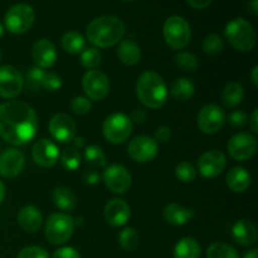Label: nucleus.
Segmentation results:
<instances>
[{
	"label": "nucleus",
	"mask_w": 258,
	"mask_h": 258,
	"mask_svg": "<svg viewBox=\"0 0 258 258\" xmlns=\"http://www.w3.org/2000/svg\"><path fill=\"white\" fill-rule=\"evenodd\" d=\"M38 117L32 106L22 101L0 105V138L10 145L22 146L34 139Z\"/></svg>",
	"instance_id": "obj_1"
},
{
	"label": "nucleus",
	"mask_w": 258,
	"mask_h": 258,
	"mask_svg": "<svg viewBox=\"0 0 258 258\" xmlns=\"http://www.w3.org/2000/svg\"><path fill=\"white\" fill-rule=\"evenodd\" d=\"M126 33L125 23L115 15H102L88 24L87 39L96 48H110L121 42Z\"/></svg>",
	"instance_id": "obj_2"
},
{
	"label": "nucleus",
	"mask_w": 258,
	"mask_h": 258,
	"mask_svg": "<svg viewBox=\"0 0 258 258\" xmlns=\"http://www.w3.org/2000/svg\"><path fill=\"white\" fill-rule=\"evenodd\" d=\"M136 95L148 108H160L168 100V87L159 73L148 71L139 77L136 83Z\"/></svg>",
	"instance_id": "obj_3"
},
{
	"label": "nucleus",
	"mask_w": 258,
	"mask_h": 258,
	"mask_svg": "<svg viewBox=\"0 0 258 258\" xmlns=\"http://www.w3.org/2000/svg\"><path fill=\"white\" fill-rule=\"evenodd\" d=\"M224 34L229 44L239 52H249L256 45V32L251 23L243 18H236L231 20L226 25Z\"/></svg>",
	"instance_id": "obj_4"
},
{
	"label": "nucleus",
	"mask_w": 258,
	"mask_h": 258,
	"mask_svg": "<svg viewBox=\"0 0 258 258\" xmlns=\"http://www.w3.org/2000/svg\"><path fill=\"white\" fill-rule=\"evenodd\" d=\"M164 39L171 49H183L189 44L191 38V29L184 18L173 15L164 23Z\"/></svg>",
	"instance_id": "obj_5"
},
{
	"label": "nucleus",
	"mask_w": 258,
	"mask_h": 258,
	"mask_svg": "<svg viewBox=\"0 0 258 258\" xmlns=\"http://www.w3.org/2000/svg\"><path fill=\"white\" fill-rule=\"evenodd\" d=\"M75 219L66 213H53L47 219L44 233L52 244H63L72 237Z\"/></svg>",
	"instance_id": "obj_6"
},
{
	"label": "nucleus",
	"mask_w": 258,
	"mask_h": 258,
	"mask_svg": "<svg viewBox=\"0 0 258 258\" xmlns=\"http://www.w3.org/2000/svg\"><path fill=\"white\" fill-rule=\"evenodd\" d=\"M35 13L28 4H17L10 8L4 18L5 27L8 32L13 34H23L28 32L34 24Z\"/></svg>",
	"instance_id": "obj_7"
},
{
	"label": "nucleus",
	"mask_w": 258,
	"mask_h": 258,
	"mask_svg": "<svg viewBox=\"0 0 258 258\" xmlns=\"http://www.w3.org/2000/svg\"><path fill=\"white\" fill-rule=\"evenodd\" d=\"M102 133L108 143L122 144L133 133V122L125 113H112L103 122Z\"/></svg>",
	"instance_id": "obj_8"
},
{
	"label": "nucleus",
	"mask_w": 258,
	"mask_h": 258,
	"mask_svg": "<svg viewBox=\"0 0 258 258\" xmlns=\"http://www.w3.org/2000/svg\"><path fill=\"white\" fill-rule=\"evenodd\" d=\"M226 122V113L223 108L216 103H208L201 108L197 117V123L202 133L207 135H213L221 131Z\"/></svg>",
	"instance_id": "obj_9"
},
{
	"label": "nucleus",
	"mask_w": 258,
	"mask_h": 258,
	"mask_svg": "<svg viewBox=\"0 0 258 258\" xmlns=\"http://www.w3.org/2000/svg\"><path fill=\"white\" fill-rule=\"evenodd\" d=\"M24 87V77L14 66L0 67V97L12 100L20 95Z\"/></svg>",
	"instance_id": "obj_10"
},
{
	"label": "nucleus",
	"mask_w": 258,
	"mask_h": 258,
	"mask_svg": "<svg viewBox=\"0 0 258 258\" xmlns=\"http://www.w3.org/2000/svg\"><path fill=\"white\" fill-rule=\"evenodd\" d=\"M82 86L87 98L93 101L103 100L110 91L108 77L100 70H90L86 72L83 76Z\"/></svg>",
	"instance_id": "obj_11"
},
{
	"label": "nucleus",
	"mask_w": 258,
	"mask_h": 258,
	"mask_svg": "<svg viewBox=\"0 0 258 258\" xmlns=\"http://www.w3.org/2000/svg\"><path fill=\"white\" fill-rule=\"evenodd\" d=\"M227 149L234 160L246 161L256 154L257 140L251 134L239 133L232 136L227 144Z\"/></svg>",
	"instance_id": "obj_12"
},
{
	"label": "nucleus",
	"mask_w": 258,
	"mask_h": 258,
	"mask_svg": "<svg viewBox=\"0 0 258 258\" xmlns=\"http://www.w3.org/2000/svg\"><path fill=\"white\" fill-rule=\"evenodd\" d=\"M159 145L155 139L150 136L141 135L136 136L130 141L127 148V153L134 161L138 163H148L155 159L158 155Z\"/></svg>",
	"instance_id": "obj_13"
},
{
	"label": "nucleus",
	"mask_w": 258,
	"mask_h": 258,
	"mask_svg": "<svg viewBox=\"0 0 258 258\" xmlns=\"http://www.w3.org/2000/svg\"><path fill=\"white\" fill-rule=\"evenodd\" d=\"M103 181L112 193L123 194L131 186V174L123 165L113 164L103 173Z\"/></svg>",
	"instance_id": "obj_14"
},
{
	"label": "nucleus",
	"mask_w": 258,
	"mask_h": 258,
	"mask_svg": "<svg viewBox=\"0 0 258 258\" xmlns=\"http://www.w3.org/2000/svg\"><path fill=\"white\" fill-rule=\"evenodd\" d=\"M49 133L58 143H70L76 138L77 125L67 113H57L49 121Z\"/></svg>",
	"instance_id": "obj_15"
},
{
	"label": "nucleus",
	"mask_w": 258,
	"mask_h": 258,
	"mask_svg": "<svg viewBox=\"0 0 258 258\" xmlns=\"http://www.w3.org/2000/svg\"><path fill=\"white\" fill-rule=\"evenodd\" d=\"M227 165V158L222 151L208 150L199 158L198 170L204 178H216L221 175Z\"/></svg>",
	"instance_id": "obj_16"
},
{
	"label": "nucleus",
	"mask_w": 258,
	"mask_h": 258,
	"mask_svg": "<svg viewBox=\"0 0 258 258\" xmlns=\"http://www.w3.org/2000/svg\"><path fill=\"white\" fill-rule=\"evenodd\" d=\"M32 158L40 168H52L59 158V149L48 139H40L33 145Z\"/></svg>",
	"instance_id": "obj_17"
},
{
	"label": "nucleus",
	"mask_w": 258,
	"mask_h": 258,
	"mask_svg": "<svg viewBox=\"0 0 258 258\" xmlns=\"http://www.w3.org/2000/svg\"><path fill=\"white\" fill-rule=\"evenodd\" d=\"M25 166L24 154L17 149H7L0 154V175L12 179L19 175Z\"/></svg>",
	"instance_id": "obj_18"
},
{
	"label": "nucleus",
	"mask_w": 258,
	"mask_h": 258,
	"mask_svg": "<svg viewBox=\"0 0 258 258\" xmlns=\"http://www.w3.org/2000/svg\"><path fill=\"white\" fill-rule=\"evenodd\" d=\"M130 214V206L123 199L118 198L111 199L105 206L103 212L106 222L112 227H121L127 223Z\"/></svg>",
	"instance_id": "obj_19"
},
{
	"label": "nucleus",
	"mask_w": 258,
	"mask_h": 258,
	"mask_svg": "<svg viewBox=\"0 0 258 258\" xmlns=\"http://www.w3.org/2000/svg\"><path fill=\"white\" fill-rule=\"evenodd\" d=\"M57 49L49 39H39L34 43L32 50V57L35 66L39 68H49L57 60Z\"/></svg>",
	"instance_id": "obj_20"
},
{
	"label": "nucleus",
	"mask_w": 258,
	"mask_h": 258,
	"mask_svg": "<svg viewBox=\"0 0 258 258\" xmlns=\"http://www.w3.org/2000/svg\"><path fill=\"white\" fill-rule=\"evenodd\" d=\"M43 216L39 209L34 206H25L18 213V223L23 231L35 233L42 227Z\"/></svg>",
	"instance_id": "obj_21"
},
{
	"label": "nucleus",
	"mask_w": 258,
	"mask_h": 258,
	"mask_svg": "<svg viewBox=\"0 0 258 258\" xmlns=\"http://www.w3.org/2000/svg\"><path fill=\"white\" fill-rule=\"evenodd\" d=\"M232 236L241 246H252L257 241V228L248 219H239L232 228Z\"/></svg>",
	"instance_id": "obj_22"
},
{
	"label": "nucleus",
	"mask_w": 258,
	"mask_h": 258,
	"mask_svg": "<svg viewBox=\"0 0 258 258\" xmlns=\"http://www.w3.org/2000/svg\"><path fill=\"white\" fill-rule=\"evenodd\" d=\"M194 217H196L194 209L185 208L180 204L171 203L164 208V218L173 226H183V224L189 223Z\"/></svg>",
	"instance_id": "obj_23"
},
{
	"label": "nucleus",
	"mask_w": 258,
	"mask_h": 258,
	"mask_svg": "<svg viewBox=\"0 0 258 258\" xmlns=\"http://www.w3.org/2000/svg\"><path fill=\"white\" fill-rule=\"evenodd\" d=\"M227 185L234 193H243L251 185V174L242 166L232 168L227 174Z\"/></svg>",
	"instance_id": "obj_24"
},
{
	"label": "nucleus",
	"mask_w": 258,
	"mask_h": 258,
	"mask_svg": "<svg viewBox=\"0 0 258 258\" xmlns=\"http://www.w3.org/2000/svg\"><path fill=\"white\" fill-rule=\"evenodd\" d=\"M53 203L57 208L64 212H72L77 206V198L75 193L67 186H58L52 194Z\"/></svg>",
	"instance_id": "obj_25"
},
{
	"label": "nucleus",
	"mask_w": 258,
	"mask_h": 258,
	"mask_svg": "<svg viewBox=\"0 0 258 258\" xmlns=\"http://www.w3.org/2000/svg\"><path fill=\"white\" fill-rule=\"evenodd\" d=\"M118 59L126 66H134L140 60L141 50L138 43L134 40H122L117 49Z\"/></svg>",
	"instance_id": "obj_26"
},
{
	"label": "nucleus",
	"mask_w": 258,
	"mask_h": 258,
	"mask_svg": "<svg viewBox=\"0 0 258 258\" xmlns=\"http://www.w3.org/2000/svg\"><path fill=\"white\" fill-rule=\"evenodd\" d=\"M201 244L191 237H184L174 248V258H201Z\"/></svg>",
	"instance_id": "obj_27"
},
{
	"label": "nucleus",
	"mask_w": 258,
	"mask_h": 258,
	"mask_svg": "<svg viewBox=\"0 0 258 258\" xmlns=\"http://www.w3.org/2000/svg\"><path fill=\"white\" fill-rule=\"evenodd\" d=\"M244 98V88L238 82H229L226 85L222 92V101L227 107H236L243 101Z\"/></svg>",
	"instance_id": "obj_28"
},
{
	"label": "nucleus",
	"mask_w": 258,
	"mask_h": 258,
	"mask_svg": "<svg viewBox=\"0 0 258 258\" xmlns=\"http://www.w3.org/2000/svg\"><path fill=\"white\" fill-rule=\"evenodd\" d=\"M196 92V86L189 78H179L173 82L170 87V93L173 98L178 101H188L193 97Z\"/></svg>",
	"instance_id": "obj_29"
},
{
	"label": "nucleus",
	"mask_w": 258,
	"mask_h": 258,
	"mask_svg": "<svg viewBox=\"0 0 258 258\" xmlns=\"http://www.w3.org/2000/svg\"><path fill=\"white\" fill-rule=\"evenodd\" d=\"M62 47L66 52L71 53V54H77L81 53L86 48V39L80 32L76 30H71L63 34L62 40Z\"/></svg>",
	"instance_id": "obj_30"
},
{
	"label": "nucleus",
	"mask_w": 258,
	"mask_h": 258,
	"mask_svg": "<svg viewBox=\"0 0 258 258\" xmlns=\"http://www.w3.org/2000/svg\"><path fill=\"white\" fill-rule=\"evenodd\" d=\"M208 258H239L238 252L229 244L223 242H214L208 247L207 251Z\"/></svg>",
	"instance_id": "obj_31"
},
{
	"label": "nucleus",
	"mask_w": 258,
	"mask_h": 258,
	"mask_svg": "<svg viewBox=\"0 0 258 258\" xmlns=\"http://www.w3.org/2000/svg\"><path fill=\"white\" fill-rule=\"evenodd\" d=\"M139 242H140L139 232L133 227L122 229L121 233L118 234V243H120L121 248L125 251H135L139 246Z\"/></svg>",
	"instance_id": "obj_32"
},
{
	"label": "nucleus",
	"mask_w": 258,
	"mask_h": 258,
	"mask_svg": "<svg viewBox=\"0 0 258 258\" xmlns=\"http://www.w3.org/2000/svg\"><path fill=\"white\" fill-rule=\"evenodd\" d=\"M85 160L90 166L101 169L106 166V155L102 149L97 145H90L85 150Z\"/></svg>",
	"instance_id": "obj_33"
},
{
	"label": "nucleus",
	"mask_w": 258,
	"mask_h": 258,
	"mask_svg": "<svg viewBox=\"0 0 258 258\" xmlns=\"http://www.w3.org/2000/svg\"><path fill=\"white\" fill-rule=\"evenodd\" d=\"M60 163H62L63 168L67 169V170H76L81 164L80 151L76 148H73V146L66 148L64 150H63V153L60 154Z\"/></svg>",
	"instance_id": "obj_34"
},
{
	"label": "nucleus",
	"mask_w": 258,
	"mask_h": 258,
	"mask_svg": "<svg viewBox=\"0 0 258 258\" xmlns=\"http://www.w3.org/2000/svg\"><path fill=\"white\" fill-rule=\"evenodd\" d=\"M175 63L180 70L186 72H194L199 67L198 57L193 53L180 52L175 55Z\"/></svg>",
	"instance_id": "obj_35"
},
{
	"label": "nucleus",
	"mask_w": 258,
	"mask_h": 258,
	"mask_svg": "<svg viewBox=\"0 0 258 258\" xmlns=\"http://www.w3.org/2000/svg\"><path fill=\"white\" fill-rule=\"evenodd\" d=\"M81 63H82L83 67L88 68V70H95V68H97L101 63L100 50L95 47L85 48L81 52Z\"/></svg>",
	"instance_id": "obj_36"
},
{
	"label": "nucleus",
	"mask_w": 258,
	"mask_h": 258,
	"mask_svg": "<svg viewBox=\"0 0 258 258\" xmlns=\"http://www.w3.org/2000/svg\"><path fill=\"white\" fill-rule=\"evenodd\" d=\"M44 75L45 72L42 70V68L34 66V67H30L29 70L27 71L24 82L27 83L29 90L38 91L39 88H42V82H43V78H44Z\"/></svg>",
	"instance_id": "obj_37"
},
{
	"label": "nucleus",
	"mask_w": 258,
	"mask_h": 258,
	"mask_svg": "<svg viewBox=\"0 0 258 258\" xmlns=\"http://www.w3.org/2000/svg\"><path fill=\"white\" fill-rule=\"evenodd\" d=\"M175 176L183 183H191L197 178V170L189 161H181L175 168Z\"/></svg>",
	"instance_id": "obj_38"
},
{
	"label": "nucleus",
	"mask_w": 258,
	"mask_h": 258,
	"mask_svg": "<svg viewBox=\"0 0 258 258\" xmlns=\"http://www.w3.org/2000/svg\"><path fill=\"white\" fill-rule=\"evenodd\" d=\"M223 39L218 34H209L203 42V49L207 54L217 55L223 50Z\"/></svg>",
	"instance_id": "obj_39"
},
{
	"label": "nucleus",
	"mask_w": 258,
	"mask_h": 258,
	"mask_svg": "<svg viewBox=\"0 0 258 258\" xmlns=\"http://www.w3.org/2000/svg\"><path fill=\"white\" fill-rule=\"evenodd\" d=\"M91 107H92V103L91 100L87 97H83V96H77L72 100L71 102V110L76 113V115H86V113L90 112Z\"/></svg>",
	"instance_id": "obj_40"
},
{
	"label": "nucleus",
	"mask_w": 258,
	"mask_h": 258,
	"mask_svg": "<svg viewBox=\"0 0 258 258\" xmlns=\"http://www.w3.org/2000/svg\"><path fill=\"white\" fill-rule=\"evenodd\" d=\"M62 87V78L53 72H45L44 78L42 82V88L49 91V92H55Z\"/></svg>",
	"instance_id": "obj_41"
},
{
	"label": "nucleus",
	"mask_w": 258,
	"mask_h": 258,
	"mask_svg": "<svg viewBox=\"0 0 258 258\" xmlns=\"http://www.w3.org/2000/svg\"><path fill=\"white\" fill-rule=\"evenodd\" d=\"M17 258H49V254L44 248L38 246H29L23 248L18 253Z\"/></svg>",
	"instance_id": "obj_42"
},
{
	"label": "nucleus",
	"mask_w": 258,
	"mask_h": 258,
	"mask_svg": "<svg viewBox=\"0 0 258 258\" xmlns=\"http://www.w3.org/2000/svg\"><path fill=\"white\" fill-rule=\"evenodd\" d=\"M228 121L233 127H243L247 121H248V117H247L246 112H243V111H233L229 115Z\"/></svg>",
	"instance_id": "obj_43"
},
{
	"label": "nucleus",
	"mask_w": 258,
	"mask_h": 258,
	"mask_svg": "<svg viewBox=\"0 0 258 258\" xmlns=\"http://www.w3.org/2000/svg\"><path fill=\"white\" fill-rule=\"evenodd\" d=\"M52 258H81V256L73 247H62L53 253Z\"/></svg>",
	"instance_id": "obj_44"
},
{
	"label": "nucleus",
	"mask_w": 258,
	"mask_h": 258,
	"mask_svg": "<svg viewBox=\"0 0 258 258\" xmlns=\"http://www.w3.org/2000/svg\"><path fill=\"white\" fill-rule=\"evenodd\" d=\"M155 141L156 143H168L171 139V130L168 126H161L155 133Z\"/></svg>",
	"instance_id": "obj_45"
},
{
	"label": "nucleus",
	"mask_w": 258,
	"mask_h": 258,
	"mask_svg": "<svg viewBox=\"0 0 258 258\" xmlns=\"http://www.w3.org/2000/svg\"><path fill=\"white\" fill-rule=\"evenodd\" d=\"M130 120L131 122H135V123H143L144 121L146 120V112L144 110H134L133 113L130 116Z\"/></svg>",
	"instance_id": "obj_46"
},
{
	"label": "nucleus",
	"mask_w": 258,
	"mask_h": 258,
	"mask_svg": "<svg viewBox=\"0 0 258 258\" xmlns=\"http://www.w3.org/2000/svg\"><path fill=\"white\" fill-rule=\"evenodd\" d=\"M212 2H213V0H186V3H188L191 8L198 10L208 8L209 5L212 4Z\"/></svg>",
	"instance_id": "obj_47"
},
{
	"label": "nucleus",
	"mask_w": 258,
	"mask_h": 258,
	"mask_svg": "<svg viewBox=\"0 0 258 258\" xmlns=\"http://www.w3.org/2000/svg\"><path fill=\"white\" fill-rule=\"evenodd\" d=\"M249 127H251V130L253 131L254 134L258 133V110H253V112H252L251 115V118H249Z\"/></svg>",
	"instance_id": "obj_48"
},
{
	"label": "nucleus",
	"mask_w": 258,
	"mask_h": 258,
	"mask_svg": "<svg viewBox=\"0 0 258 258\" xmlns=\"http://www.w3.org/2000/svg\"><path fill=\"white\" fill-rule=\"evenodd\" d=\"M100 181V175H98L97 173H95V171H92V173H88L87 175H86V183L87 184H96Z\"/></svg>",
	"instance_id": "obj_49"
},
{
	"label": "nucleus",
	"mask_w": 258,
	"mask_h": 258,
	"mask_svg": "<svg viewBox=\"0 0 258 258\" xmlns=\"http://www.w3.org/2000/svg\"><path fill=\"white\" fill-rule=\"evenodd\" d=\"M248 10L253 15L258 14V0H249V2H248Z\"/></svg>",
	"instance_id": "obj_50"
},
{
	"label": "nucleus",
	"mask_w": 258,
	"mask_h": 258,
	"mask_svg": "<svg viewBox=\"0 0 258 258\" xmlns=\"http://www.w3.org/2000/svg\"><path fill=\"white\" fill-rule=\"evenodd\" d=\"M243 258H258V249L257 248H252L249 251H247L244 253Z\"/></svg>",
	"instance_id": "obj_51"
},
{
	"label": "nucleus",
	"mask_w": 258,
	"mask_h": 258,
	"mask_svg": "<svg viewBox=\"0 0 258 258\" xmlns=\"http://www.w3.org/2000/svg\"><path fill=\"white\" fill-rule=\"evenodd\" d=\"M73 140H75L76 149L83 148V146H85V139L81 138V136H78V138H75V139H73Z\"/></svg>",
	"instance_id": "obj_52"
},
{
	"label": "nucleus",
	"mask_w": 258,
	"mask_h": 258,
	"mask_svg": "<svg viewBox=\"0 0 258 258\" xmlns=\"http://www.w3.org/2000/svg\"><path fill=\"white\" fill-rule=\"evenodd\" d=\"M257 71H258V67L256 66V67L253 68V70H252V82H253V85L256 86H258V81H257Z\"/></svg>",
	"instance_id": "obj_53"
},
{
	"label": "nucleus",
	"mask_w": 258,
	"mask_h": 258,
	"mask_svg": "<svg viewBox=\"0 0 258 258\" xmlns=\"http://www.w3.org/2000/svg\"><path fill=\"white\" fill-rule=\"evenodd\" d=\"M4 197H5V185L2 180H0V204L2 202L4 201Z\"/></svg>",
	"instance_id": "obj_54"
},
{
	"label": "nucleus",
	"mask_w": 258,
	"mask_h": 258,
	"mask_svg": "<svg viewBox=\"0 0 258 258\" xmlns=\"http://www.w3.org/2000/svg\"><path fill=\"white\" fill-rule=\"evenodd\" d=\"M3 34H4V25H3L2 23H0V38L3 37Z\"/></svg>",
	"instance_id": "obj_55"
},
{
	"label": "nucleus",
	"mask_w": 258,
	"mask_h": 258,
	"mask_svg": "<svg viewBox=\"0 0 258 258\" xmlns=\"http://www.w3.org/2000/svg\"><path fill=\"white\" fill-rule=\"evenodd\" d=\"M0 60H2V50H0Z\"/></svg>",
	"instance_id": "obj_56"
},
{
	"label": "nucleus",
	"mask_w": 258,
	"mask_h": 258,
	"mask_svg": "<svg viewBox=\"0 0 258 258\" xmlns=\"http://www.w3.org/2000/svg\"><path fill=\"white\" fill-rule=\"evenodd\" d=\"M122 2H133V0H122Z\"/></svg>",
	"instance_id": "obj_57"
}]
</instances>
